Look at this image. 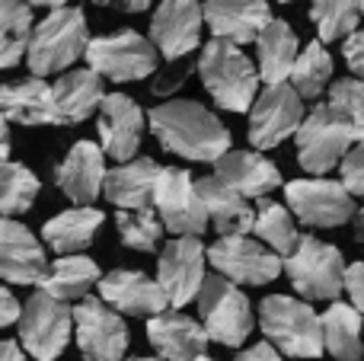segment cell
Returning a JSON list of instances; mask_svg holds the SVG:
<instances>
[{
  "instance_id": "27",
  "label": "cell",
  "mask_w": 364,
  "mask_h": 361,
  "mask_svg": "<svg viewBox=\"0 0 364 361\" xmlns=\"http://www.w3.org/2000/svg\"><path fill=\"white\" fill-rule=\"evenodd\" d=\"M198 192L208 208V217H211V227L218 230L220 237L252 234V227H256V211H252L246 195L230 189V185H227L224 179H218L214 173L198 179Z\"/></svg>"
},
{
  "instance_id": "22",
  "label": "cell",
  "mask_w": 364,
  "mask_h": 361,
  "mask_svg": "<svg viewBox=\"0 0 364 361\" xmlns=\"http://www.w3.org/2000/svg\"><path fill=\"white\" fill-rule=\"evenodd\" d=\"M269 0H205V26L214 38L250 45L272 23Z\"/></svg>"
},
{
  "instance_id": "43",
  "label": "cell",
  "mask_w": 364,
  "mask_h": 361,
  "mask_svg": "<svg viewBox=\"0 0 364 361\" xmlns=\"http://www.w3.org/2000/svg\"><path fill=\"white\" fill-rule=\"evenodd\" d=\"M23 311H26V304H19L16 294L10 291V285L0 288V326H19Z\"/></svg>"
},
{
  "instance_id": "4",
  "label": "cell",
  "mask_w": 364,
  "mask_h": 361,
  "mask_svg": "<svg viewBox=\"0 0 364 361\" xmlns=\"http://www.w3.org/2000/svg\"><path fill=\"white\" fill-rule=\"evenodd\" d=\"M259 330L265 333V343H272L288 358H320L326 352L323 313H316L304 298H291V294L262 298Z\"/></svg>"
},
{
  "instance_id": "8",
  "label": "cell",
  "mask_w": 364,
  "mask_h": 361,
  "mask_svg": "<svg viewBox=\"0 0 364 361\" xmlns=\"http://www.w3.org/2000/svg\"><path fill=\"white\" fill-rule=\"evenodd\" d=\"M195 304H198V320L205 323L211 343L224 345V349H240L252 336L256 313H252L250 298L230 279L218 272L208 275Z\"/></svg>"
},
{
  "instance_id": "15",
  "label": "cell",
  "mask_w": 364,
  "mask_h": 361,
  "mask_svg": "<svg viewBox=\"0 0 364 361\" xmlns=\"http://www.w3.org/2000/svg\"><path fill=\"white\" fill-rule=\"evenodd\" d=\"M205 259L208 249L198 237H173L164 243L157 262V281L164 285L173 311H182L186 304L198 301L201 288L208 281Z\"/></svg>"
},
{
  "instance_id": "36",
  "label": "cell",
  "mask_w": 364,
  "mask_h": 361,
  "mask_svg": "<svg viewBox=\"0 0 364 361\" xmlns=\"http://www.w3.org/2000/svg\"><path fill=\"white\" fill-rule=\"evenodd\" d=\"M38 192H42V183L26 163H16V160L0 163V211L4 217H19L32 211Z\"/></svg>"
},
{
  "instance_id": "5",
  "label": "cell",
  "mask_w": 364,
  "mask_h": 361,
  "mask_svg": "<svg viewBox=\"0 0 364 361\" xmlns=\"http://www.w3.org/2000/svg\"><path fill=\"white\" fill-rule=\"evenodd\" d=\"M346 272L348 262L342 249L314 234H304L297 249L284 259V275L304 301H339V294H346Z\"/></svg>"
},
{
  "instance_id": "17",
  "label": "cell",
  "mask_w": 364,
  "mask_h": 361,
  "mask_svg": "<svg viewBox=\"0 0 364 361\" xmlns=\"http://www.w3.org/2000/svg\"><path fill=\"white\" fill-rule=\"evenodd\" d=\"M205 4L201 0H164L151 16V42L160 48L164 61L192 58L201 45Z\"/></svg>"
},
{
  "instance_id": "37",
  "label": "cell",
  "mask_w": 364,
  "mask_h": 361,
  "mask_svg": "<svg viewBox=\"0 0 364 361\" xmlns=\"http://www.w3.org/2000/svg\"><path fill=\"white\" fill-rule=\"evenodd\" d=\"M115 230H119L122 247L134 253H157L164 243L166 224L157 215V208H134V211H115Z\"/></svg>"
},
{
  "instance_id": "53",
  "label": "cell",
  "mask_w": 364,
  "mask_h": 361,
  "mask_svg": "<svg viewBox=\"0 0 364 361\" xmlns=\"http://www.w3.org/2000/svg\"><path fill=\"white\" fill-rule=\"evenodd\" d=\"M361 10H364V4H361Z\"/></svg>"
},
{
  "instance_id": "39",
  "label": "cell",
  "mask_w": 364,
  "mask_h": 361,
  "mask_svg": "<svg viewBox=\"0 0 364 361\" xmlns=\"http://www.w3.org/2000/svg\"><path fill=\"white\" fill-rule=\"evenodd\" d=\"M192 70H198V58H182V61H166L164 68L154 74V83H151V96L160 102L173 99L182 87L188 83Z\"/></svg>"
},
{
  "instance_id": "31",
  "label": "cell",
  "mask_w": 364,
  "mask_h": 361,
  "mask_svg": "<svg viewBox=\"0 0 364 361\" xmlns=\"http://www.w3.org/2000/svg\"><path fill=\"white\" fill-rule=\"evenodd\" d=\"M100 281H102V272L90 256H83V253L58 256L42 281V291H48L51 298L64 301V304H74V301L90 298V291L100 288Z\"/></svg>"
},
{
  "instance_id": "41",
  "label": "cell",
  "mask_w": 364,
  "mask_h": 361,
  "mask_svg": "<svg viewBox=\"0 0 364 361\" xmlns=\"http://www.w3.org/2000/svg\"><path fill=\"white\" fill-rule=\"evenodd\" d=\"M342 55H346V64L352 70V77L364 80V29L352 32V36L342 42Z\"/></svg>"
},
{
  "instance_id": "52",
  "label": "cell",
  "mask_w": 364,
  "mask_h": 361,
  "mask_svg": "<svg viewBox=\"0 0 364 361\" xmlns=\"http://www.w3.org/2000/svg\"><path fill=\"white\" fill-rule=\"evenodd\" d=\"M198 361H214V358H208V355H201V358H198Z\"/></svg>"
},
{
  "instance_id": "21",
  "label": "cell",
  "mask_w": 364,
  "mask_h": 361,
  "mask_svg": "<svg viewBox=\"0 0 364 361\" xmlns=\"http://www.w3.org/2000/svg\"><path fill=\"white\" fill-rule=\"evenodd\" d=\"M147 343L166 361H198L201 355H208L211 336H208L201 320L186 317L182 311L170 307V311L147 320Z\"/></svg>"
},
{
  "instance_id": "28",
  "label": "cell",
  "mask_w": 364,
  "mask_h": 361,
  "mask_svg": "<svg viewBox=\"0 0 364 361\" xmlns=\"http://www.w3.org/2000/svg\"><path fill=\"white\" fill-rule=\"evenodd\" d=\"M102 224H106V217H102L100 208H93V205H74V208L61 211V215L48 217L42 224V240L58 256H77L93 247Z\"/></svg>"
},
{
  "instance_id": "29",
  "label": "cell",
  "mask_w": 364,
  "mask_h": 361,
  "mask_svg": "<svg viewBox=\"0 0 364 361\" xmlns=\"http://www.w3.org/2000/svg\"><path fill=\"white\" fill-rule=\"evenodd\" d=\"M256 55L262 83H288L301 58V42L284 19H272L269 29L256 38Z\"/></svg>"
},
{
  "instance_id": "48",
  "label": "cell",
  "mask_w": 364,
  "mask_h": 361,
  "mask_svg": "<svg viewBox=\"0 0 364 361\" xmlns=\"http://www.w3.org/2000/svg\"><path fill=\"white\" fill-rule=\"evenodd\" d=\"M352 237H355V243L364 247V205H358V211L352 217Z\"/></svg>"
},
{
  "instance_id": "12",
  "label": "cell",
  "mask_w": 364,
  "mask_h": 361,
  "mask_svg": "<svg viewBox=\"0 0 364 361\" xmlns=\"http://www.w3.org/2000/svg\"><path fill=\"white\" fill-rule=\"evenodd\" d=\"M208 266L218 275L230 279L233 285L262 288L272 285L284 272V259L269 249L259 237H220L208 247Z\"/></svg>"
},
{
  "instance_id": "26",
  "label": "cell",
  "mask_w": 364,
  "mask_h": 361,
  "mask_svg": "<svg viewBox=\"0 0 364 361\" xmlns=\"http://www.w3.org/2000/svg\"><path fill=\"white\" fill-rule=\"evenodd\" d=\"M164 166L154 157H138L119 163L106 173V202H112L119 211H134V208H154V192H157V179Z\"/></svg>"
},
{
  "instance_id": "50",
  "label": "cell",
  "mask_w": 364,
  "mask_h": 361,
  "mask_svg": "<svg viewBox=\"0 0 364 361\" xmlns=\"http://www.w3.org/2000/svg\"><path fill=\"white\" fill-rule=\"evenodd\" d=\"M125 361H166V358H160V355H154V358H147V355H141V358H125Z\"/></svg>"
},
{
  "instance_id": "3",
  "label": "cell",
  "mask_w": 364,
  "mask_h": 361,
  "mask_svg": "<svg viewBox=\"0 0 364 361\" xmlns=\"http://www.w3.org/2000/svg\"><path fill=\"white\" fill-rule=\"evenodd\" d=\"M90 42H93L90 38V23L80 6L48 10V16L36 23L26 64L36 77H61L68 70H74V64L80 58H87Z\"/></svg>"
},
{
  "instance_id": "46",
  "label": "cell",
  "mask_w": 364,
  "mask_h": 361,
  "mask_svg": "<svg viewBox=\"0 0 364 361\" xmlns=\"http://www.w3.org/2000/svg\"><path fill=\"white\" fill-rule=\"evenodd\" d=\"M29 352L19 345V339H4V345H0V361H26Z\"/></svg>"
},
{
  "instance_id": "30",
  "label": "cell",
  "mask_w": 364,
  "mask_h": 361,
  "mask_svg": "<svg viewBox=\"0 0 364 361\" xmlns=\"http://www.w3.org/2000/svg\"><path fill=\"white\" fill-rule=\"evenodd\" d=\"M323 339L333 361L364 358V313L346 301H333L323 311Z\"/></svg>"
},
{
  "instance_id": "35",
  "label": "cell",
  "mask_w": 364,
  "mask_h": 361,
  "mask_svg": "<svg viewBox=\"0 0 364 361\" xmlns=\"http://www.w3.org/2000/svg\"><path fill=\"white\" fill-rule=\"evenodd\" d=\"M364 0H310V23L323 42H346L364 19Z\"/></svg>"
},
{
  "instance_id": "42",
  "label": "cell",
  "mask_w": 364,
  "mask_h": 361,
  "mask_svg": "<svg viewBox=\"0 0 364 361\" xmlns=\"http://www.w3.org/2000/svg\"><path fill=\"white\" fill-rule=\"evenodd\" d=\"M346 294H348V304L358 307V311L364 313V262H348Z\"/></svg>"
},
{
  "instance_id": "24",
  "label": "cell",
  "mask_w": 364,
  "mask_h": 361,
  "mask_svg": "<svg viewBox=\"0 0 364 361\" xmlns=\"http://www.w3.org/2000/svg\"><path fill=\"white\" fill-rule=\"evenodd\" d=\"M0 109L4 119L23 128H42V125H58L55 115V93L45 77H23V80H10L0 90Z\"/></svg>"
},
{
  "instance_id": "32",
  "label": "cell",
  "mask_w": 364,
  "mask_h": 361,
  "mask_svg": "<svg viewBox=\"0 0 364 361\" xmlns=\"http://www.w3.org/2000/svg\"><path fill=\"white\" fill-rule=\"evenodd\" d=\"M297 217L294 211L288 208V205L275 202V198H256V227H252V234L259 237V240L265 243L269 249H275L282 259H288L291 253L297 249V243H301V230H297Z\"/></svg>"
},
{
  "instance_id": "47",
  "label": "cell",
  "mask_w": 364,
  "mask_h": 361,
  "mask_svg": "<svg viewBox=\"0 0 364 361\" xmlns=\"http://www.w3.org/2000/svg\"><path fill=\"white\" fill-rule=\"evenodd\" d=\"M10 151H13V122L4 119V138H0V163L10 160Z\"/></svg>"
},
{
  "instance_id": "51",
  "label": "cell",
  "mask_w": 364,
  "mask_h": 361,
  "mask_svg": "<svg viewBox=\"0 0 364 361\" xmlns=\"http://www.w3.org/2000/svg\"><path fill=\"white\" fill-rule=\"evenodd\" d=\"M275 4H297V0H275Z\"/></svg>"
},
{
  "instance_id": "38",
  "label": "cell",
  "mask_w": 364,
  "mask_h": 361,
  "mask_svg": "<svg viewBox=\"0 0 364 361\" xmlns=\"http://www.w3.org/2000/svg\"><path fill=\"white\" fill-rule=\"evenodd\" d=\"M326 102L352 125L355 138L364 141V80L358 77H342L329 87Z\"/></svg>"
},
{
  "instance_id": "23",
  "label": "cell",
  "mask_w": 364,
  "mask_h": 361,
  "mask_svg": "<svg viewBox=\"0 0 364 361\" xmlns=\"http://www.w3.org/2000/svg\"><path fill=\"white\" fill-rule=\"evenodd\" d=\"M51 93H55L58 128L83 125L87 119L100 115V106L109 96L106 87H102V77L93 68H74L68 74H61L51 83Z\"/></svg>"
},
{
  "instance_id": "49",
  "label": "cell",
  "mask_w": 364,
  "mask_h": 361,
  "mask_svg": "<svg viewBox=\"0 0 364 361\" xmlns=\"http://www.w3.org/2000/svg\"><path fill=\"white\" fill-rule=\"evenodd\" d=\"M29 6H45V10H61V6H70L74 0H26Z\"/></svg>"
},
{
  "instance_id": "2",
  "label": "cell",
  "mask_w": 364,
  "mask_h": 361,
  "mask_svg": "<svg viewBox=\"0 0 364 361\" xmlns=\"http://www.w3.org/2000/svg\"><path fill=\"white\" fill-rule=\"evenodd\" d=\"M198 80L214 99V106L224 112L250 115L256 96L262 93V74L259 64L243 55V48L224 38H211L198 51Z\"/></svg>"
},
{
  "instance_id": "18",
  "label": "cell",
  "mask_w": 364,
  "mask_h": 361,
  "mask_svg": "<svg viewBox=\"0 0 364 361\" xmlns=\"http://www.w3.org/2000/svg\"><path fill=\"white\" fill-rule=\"evenodd\" d=\"M51 262L45 253V240H38L16 217H4L0 224V275L6 285H36L42 288Z\"/></svg>"
},
{
  "instance_id": "11",
  "label": "cell",
  "mask_w": 364,
  "mask_h": 361,
  "mask_svg": "<svg viewBox=\"0 0 364 361\" xmlns=\"http://www.w3.org/2000/svg\"><path fill=\"white\" fill-rule=\"evenodd\" d=\"M19 345L36 361H58L74 336V307L38 288L19 320Z\"/></svg>"
},
{
  "instance_id": "45",
  "label": "cell",
  "mask_w": 364,
  "mask_h": 361,
  "mask_svg": "<svg viewBox=\"0 0 364 361\" xmlns=\"http://www.w3.org/2000/svg\"><path fill=\"white\" fill-rule=\"evenodd\" d=\"M96 6H109V10H119V13H144L151 10L154 0H93Z\"/></svg>"
},
{
  "instance_id": "40",
  "label": "cell",
  "mask_w": 364,
  "mask_h": 361,
  "mask_svg": "<svg viewBox=\"0 0 364 361\" xmlns=\"http://www.w3.org/2000/svg\"><path fill=\"white\" fill-rule=\"evenodd\" d=\"M339 179L355 198H364V141H358L346 153V160L339 166Z\"/></svg>"
},
{
  "instance_id": "20",
  "label": "cell",
  "mask_w": 364,
  "mask_h": 361,
  "mask_svg": "<svg viewBox=\"0 0 364 361\" xmlns=\"http://www.w3.org/2000/svg\"><path fill=\"white\" fill-rule=\"evenodd\" d=\"M106 151L96 141H77L70 151L58 160L55 166V185L70 198L74 205H93L100 192L106 189Z\"/></svg>"
},
{
  "instance_id": "16",
  "label": "cell",
  "mask_w": 364,
  "mask_h": 361,
  "mask_svg": "<svg viewBox=\"0 0 364 361\" xmlns=\"http://www.w3.org/2000/svg\"><path fill=\"white\" fill-rule=\"evenodd\" d=\"M147 125H151L147 112L132 96L109 93L106 102L100 106V115H96V131H100V144L106 151V157L115 160V163L138 160Z\"/></svg>"
},
{
  "instance_id": "1",
  "label": "cell",
  "mask_w": 364,
  "mask_h": 361,
  "mask_svg": "<svg viewBox=\"0 0 364 361\" xmlns=\"http://www.w3.org/2000/svg\"><path fill=\"white\" fill-rule=\"evenodd\" d=\"M154 138L160 147L192 163H218L227 151H233V134L218 112L205 109L195 99H166L147 112Z\"/></svg>"
},
{
  "instance_id": "10",
  "label": "cell",
  "mask_w": 364,
  "mask_h": 361,
  "mask_svg": "<svg viewBox=\"0 0 364 361\" xmlns=\"http://www.w3.org/2000/svg\"><path fill=\"white\" fill-rule=\"evenodd\" d=\"M304 96L294 90V83H265L262 93L256 96L250 109V128H246V138L250 147L256 151H275L282 141L294 138L297 128L307 119V109H304Z\"/></svg>"
},
{
  "instance_id": "7",
  "label": "cell",
  "mask_w": 364,
  "mask_h": 361,
  "mask_svg": "<svg viewBox=\"0 0 364 361\" xmlns=\"http://www.w3.org/2000/svg\"><path fill=\"white\" fill-rule=\"evenodd\" d=\"M355 144H358V138H355L352 125L329 102H316L294 134L297 163L310 176H326L329 170L342 166L346 153Z\"/></svg>"
},
{
  "instance_id": "9",
  "label": "cell",
  "mask_w": 364,
  "mask_h": 361,
  "mask_svg": "<svg viewBox=\"0 0 364 361\" xmlns=\"http://www.w3.org/2000/svg\"><path fill=\"white\" fill-rule=\"evenodd\" d=\"M284 205L294 211L297 221L316 230L346 227L358 211L355 195L342 185V179L326 176H304L284 183Z\"/></svg>"
},
{
  "instance_id": "44",
  "label": "cell",
  "mask_w": 364,
  "mask_h": 361,
  "mask_svg": "<svg viewBox=\"0 0 364 361\" xmlns=\"http://www.w3.org/2000/svg\"><path fill=\"white\" fill-rule=\"evenodd\" d=\"M233 361H284V358L272 343H256V345H250V349L240 352Z\"/></svg>"
},
{
  "instance_id": "34",
  "label": "cell",
  "mask_w": 364,
  "mask_h": 361,
  "mask_svg": "<svg viewBox=\"0 0 364 361\" xmlns=\"http://www.w3.org/2000/svg\"><path fill=\"white\" fill-rule=\"evenodd\" d=\"M333 70H336V61L333 55L326 51V42L323 38H314L301 48V58L294 64V74H291V83L294 90L304 96V99H320V96L329 93L333 87Z\"/></svg>"
},
{
  "instance_id": "25",
  "label": "cell",
  "mask_w": 364,
  "mask_h": 361,
  "mask_svg": "<svg viewBox=\"0 0 364 361\" xmlns=\"http://www.w3.org/2000/svg\"><path fill=\"white\" fill-rule=\"evenodd\" d=\"M214 176L246 198H265L282 185V170L262 151H227L214 163Z\"/></svg>"
},
{
  "instance_id": "33",
  "label": "cell",
  "mask_w": 364,
  "mask_h": 361,
  "mask_svg": "<svg viewBox=\"0 0 364 361\" xmlns=\"http://www.w3.org/2000/svg\"><path fill=\"white\" fill-rule=\"evenodd\" d=\"M36 16L26 0H0V64L13 70L32 45Z\"/></svg>"
},
{
  "instance_id": "14",
  "label": "cell",
  "mask_w": 364,
  "mask_h": 361,
  "mask_svg": "<svg viewBox=\"0 0 364 361\" xmlns=\"http://www.w3.org/2000/svg\"><path fill=\"white\" fill-rule=\"evenodd\" d=\"M154 208L164 217L166 230L173 237H201L211 227L208 208L201 202L198 179L179 166H164L154 192Z\"/></svg>"
},
{
  "instance_id": "13",
  "label": "cell",
  "mask_w": 364,
  "mask_h": 361,
  "mask_svg": "<svg viewBox=\"0 0 364 361\" xmlns=\"http://www.w3.org/2000/svg\"><path fill=\"white\" fill-rule=\"evenodd\" d=\"M74 336L83 361H125L132 345L128 323L102 298H83L74 307Z\"/></svg>"
},
{
  "instance_id": "19",
  "label": "cell",
  "mask_w": 364,
  "mask_h": 361,
  "mask_svg": "<svg viewBox=\"0 0 364 361\" xmlns=\"http://www.w3.org/2000/svg\"><path fill=\"white\" fill-rule=\"evenodd\" d=\"M100 298L109 307L122 313V317H157V313L170 311V298H166L164 285L157 279H151L141 269H112L109 275H102L100 281Z\"/></svg>"
},
{
  "instance_id": "6",
  "label": "cell",
  "mask_w": 364,
  "mask_h": 361,
  "mask_svg": "<svg viewBox=\"0 0 364 361\" xmlns=\"http://www.w3.org/2000/svg\"><path fill=\"white\" fill-rule=\"evenodd\" d=\"M160 48L151 36L138 29H119L109 36H96L87 48V68H93L102 80L112 83H138L160 70Z\"/></svg>"
}]
</instances>
